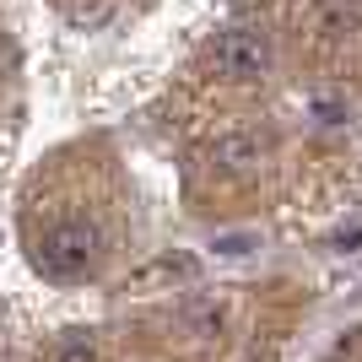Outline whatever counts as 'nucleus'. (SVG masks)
I'll use <instances>...</instances> for the list:
<instances>
[{"label":"nucleus","instance_id":"nucleus-1","mask_svg":"<svg viewBox=\"0 0 362 362\" xmlns=\"http://www.w3.org/2000/svg\"><path fill=\"white\" fill-rule=\"evenodd\" d=\"M98 255H103V233H98L87 216H60V222L38 238L33 265H38L49 281H81V276L98 271Z\"/></svg>","mask_w":362,"mask_h":362},{"label":"nucleus","instance_id":"nucleus-2","mask_svg":"<svg viewBox=\"0 0 362 362\" xmlns=\"http://www.w3.org/2000/svg\"><path fill=\"white\" fill-rule=\"evenodd\" d=\"M271 65H276V44H271L265 28H227L211 44V71L222 76V81L249 87L259 76H271Z\"/></svg>","mask_w":362,"mask_h":362},{"label":"nucleus","instance_id":"nucleus-3","mask_svg":"<svg viewBox=\"0 0 362 362\" xmlns=\"http://www.w3.org/2000/svg\"><path fill=\"white\" fill-rule=\"evenodd\" d=\"M265 157H271V136H265V130H249V124L216 136V146H211V163L222 168V173H255Z\"/></svg>","mask_w":362,"mask_h":362},{"label":"nucleus","instance_id":"nucleus-4","mask_svg":"<svg viewBox=\"0 0 362 362\" xmlns=\"http://www.w3.org/2000/svg\"><path fill=\"white\" fill-rule=\"evenodd\" d=\"M179 319H184V330H189V335H200V341H216V335L227 330V303L195 298V303H184V308H179Z\"/></svg>","mask_w":362,"mask_h":362},{"label":"nucleus","instance_id":"nucleus-5","mask_svg":"<svg viewBox=\"0 0 362 362\" xmlns=\"http://www.w3.org/2000/svg\"><path fill=\"white\" fill-rule=\"evenodd\" d=\"M357 22H362V6H357V0H330V6L319 11L314 33H319V44H341V38L357 33Z\"/></svg>","mask_w":362,"mask_h":362},{"label":"nucleus","instance_id":"nucleus-6","mask_svg":"<svg viewBox=\"0 0 362 362\" xmlns=\"http://www.w3.org/2000/svg\"><path fill=\"white\" fill-rule=\"evenodd\" d=\"M54 362H98V341H92L87 330H71L60 346H54Z\"/></svg>","mask_w":362,"mask_h":362},{"label":"nucleus","instance_id":"nucleus-7","mask_svg":"<svg viewBox=\"0 0 362 362\" xmlns=\"http://www.w3.org/2000/svg\"><path fill=\"white\" fill-rule=\"evenodd\" d=\"M308 108H314L325 124H346V103H335V98H308Z\"/></svg>","mask_w":362,"mask_h":362},{"label":"nucleus","instance_id":"nucleus-8","mask_svg":"<svg viewBox=\"0 0 362 362\" xmlns=\"http://www.w3.org/2000/svg\"><path fill=\"white\" fill-rule=\"evenodd\" d=\"M249 362H276V357H249Z\"/></svg>","mask_w":362,"mask_h":362}]
</instances>
